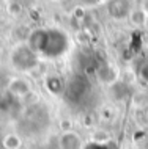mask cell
I'll list each match as a JSON object with an SVG mask.
<instances>
[{"mask_svg": "<svg viewBox=\"0 0 148 149\" xmlns=\"http://www.w3.org/2000/svg\"><path fill=\"white\" fill-rule=\"evenodd\" d=\"M30 91H32L30 83L24 77H14V79L10 80V83H8V93L13 94L14 97H18V99L25 97L27 94H30Z\"/></svg>", "mask_w": 148, "mask_h": 149, "instance_id": "cell-7", "label": "cell"}, {"mask_svg": "<svg viewBox=\"0 0 148 149\" xmlns=\"http://www.w3.org/2000/svg\"><path fill=\"white\" fill-rule=\"evenodd\" d=\"M44 88L52 96H63L66 88V80L60 74H51L44 79Z\"/></svg>", "mask_w": 148, "mask_h": 149, "instance_id": "cell-6", "label": "cell"}, {"mask_svg": "<svg viewBox=\"0 0 148 149\" xmlns=\"http://www.w3.org/2000/svg\"><path fill=\"white\" fill-rule=\"evenodd\" d=\"M21 144H22V138L16 134H8L3 138V146H5V149H19Z\"/></svg>", "mask_w": 148, "mask_h": 149, "instance_id": "cell-9", "label": "cell"}, {"mask_svg": "<svg viewBox=\"0 0 148 149\" xmlns=\"http://www.w3.org/2000/svg\"><path fill=\"white\" fill-rule=\"evenodd\" d=\"M65 96L66 102L73 107H82L88 102L91 96V83L90 80L82 74H76L69 80H66V88H65Z\"/></svg>", "mask_w": 148, "mask_h": 149, "instance_id": "cell-2", "label": "cell"}, {"mask_svg": "<svg viewBox=\"0 0 148 149\" xmlns=\"http://www.w3.org/2000/svg\"><path fill=\"white\" fill-rule=\"evenodd\" d=\"M135 71H137L139 77H140L143 82L148 83V55H145L143 58L139 60L137 66H135Z\"/></svg>", "mask_w": 148, "mask_h": 149, "instance_id": "cell-10", "label": "cell"}, {"mask_svg": "<svg viewBox=\"0 0 148 149\" xmlns=\"http://www.w3.org/2000/svg\"><path fill=\"white\" fill-rule=\"evenodd\" d=\"M145 27H147V31H148V11H147V21H145Z\"/></svg>", "mask_w": 148, "mask_h": 149, "instance_id": "cell-13", "label": "cell"}, {"mask_svg": "<svg viewBox=\"0 0 148 149\" xmlns=\"http://www.w3.org/2000/svg\"><path fill=\"white\" fill-rule=\"evenodd\" d=\"M81 2L83 3V5H88V6H91V5H98V3L104 2V0H81Z\"/></svg>", "mask_w": 148, "mask_h": 149, "instance_id": "cell-12", "label": "cell"}, {"mask_svg": "<svg viewBox=\"0 0 148 149\" xmlns=\"http://www.w3.org/2000/svg\"><path fill=\"white\" fill-rule=\"evenodd\" d=\"M129 21L134 24V25H145L147 21V11L142 10V8H134L133 13L129 14Z\"/></svg>", "mask_w": 148, "mask_h": 149, "instance_id": "cell-8", "label": "cell"}, {"mask_svg": "<svg viewBox=\"0 0 148 149\" xmlns=\"http://www.w3.org/2000/svg\"><path fill=\"white\" fill-rule=\"evenodd\" d=\"M82 149H115V146L112 143H104V141H90L87 144H83Z\"/></svg>", "mask_w": 148, "mask_h": 149, "instance_id": "cell-11", "label": "cell"}, {"mask_svg": "<svg viewBox=\"0 0 148 149\" xmlns=\"http://www.w3.org/2000/svg\"><path fill=\"white\" fill-rule=\"evenodd\" d=\"M107 14L114 21H125L129 19V14L134 10V0H106Z\"/></svg>", "mask_w": 148, "mask_h": 149, "instance_id": "cell-4", "label": "cell"}, {"mask_svg": "<svg viewBox=\"0 0 148 149\" xmlns=\"http://www.w3.org/2000/svg\"><path fill=\"white\" fill-rule=\"evenodd\" d=\"M58 148L60 149H82L83 148L82 136L74 130L63 132L58 138Z\"/></svg>", "mask_w": 148, "mask_h": 149, "instance_id": "cell-5", "label": "cell"}, {"mask_svg": "<svg viewBox=\"0 0 148 149\" xmlns=\"http://www.w3.org/2000/svg\"><path fill=\"white\" fill-rule=\"evenodd\" d=\"M10 64L18 72L27 74L36 69L39 64V55L35 52L27 42H19L13 47L10 54Z\"/></svg>", "mask_w": 148, "mask_h": 149, "instance_id": "cell-3", "label": "cell"}, {"mask_svg": "<svg viewBox=\"0 0 148 149\" xmlns=\"http://www.w3.org/2000/svg\"><path fill=\"white\" fill-rule=\"evenodd\" d=\"M27 44L39 57L47 60H57L68 54L71 39L68 33L57 27H39L32 30L27 36Z\"/></svg>", "mask_w": 148, "mask_h": 149, "instance_id": "cell-1", "label": "cell"}, {"mask_svg": "<svg viewBox=\"0 0 148 149\" xmlns=\"http://www.w3.org/2000/svg\"><path fill=\"white\" fill-rule=\"evenodd\" d=\"M52 2H63V0H52Z\"/></svg>", "mask_w": 148, "mask_h": 149, "instance_id": "cell-14", "label": "cell"}]
</instances>
